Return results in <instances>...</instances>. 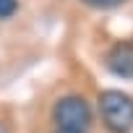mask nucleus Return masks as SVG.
Wrapping results in <instances>:
<instances>
[{
	"label": "nucleus",
	"mask_w": 133,
	"mask_h": 133,
	"mask_svg": "<svg viewBox=\"0 0 133 133\" xmlns=\"http://www.w3.org/2000/svg\"><path fill=\"white\" fill-rule=\"evenodd\" d=\"M55 133H84V130H68V128H57Z\"/></svg>",
	"instance_id": "nucleus-6"
},
{
	"label": "nucleus",
	"mask_w": 133,
	"mask_h": 133,
	"mask_svg": "<svg viewBox=\"0 0 133 133\" xmlns=\"http://www.w3.org/2000/svg\"><path fill=\"white\" fill-rule=\"evenodd\" d=\"M84 5H89V8H99V11H107V8H117V5H123L125 0H81Z\"/></svg>",
	"instance_id": "nucleus-4"
},
{
	"label": "nucleus",
	"mask_w": 133,
	"mask_h": 133,
	"mask_svg": "<svg viewBox=\"0 0 133 133\" xmlns=\"http://www.w3.org/2000/svg\"><path fill=\"white\" fill-rule=\"evenodd\" d=\"M52 117H55V125L57 128H68V130H84L91 125V107L84 97L78 94H65L55 102V110H52Z\"/></svg>",
	"instance_id": "nucleus-2"
},
{
	"label": "nucleus",
	"mask_w": 133,
	"mask_h": 133,
	"mask_svg": "<svg viewBox=\"0 0 133 133\" xmlns=\"http://www.w3.org/2000/svg\"><path fill=\"white\" fill-rule=\"evenodd\" d=\"M104 63H107L110 73H115L117 78L133 81V42H128V39L115 42V44L110 47Z\"/></svg>",
	"instance_id": "nucleus-3"
},
{
	"label": "nucleus",
	"mask_w": 133,
	"mask_h": 133,
	"mask_svg": "<svg viewBox=\"0 0 133 133\" xmlns=\"http://www.w3.org/2000/svg\"><path fill=\"white\" fill-rule=\"evenodd\" d=\"M102 123L110 133H130L133 130V99L120 89H107L97 99Z\"/></svg>",
	"instance_id": "nucleus-1"
},
{
	"label": "nucleus",
	"mask_w": 133,
	"mask_h": 133,
	"mask_svg": "<svg viewBox=\"0 0 133 133\" xmlns=\"http://www.w3.org/2000/svg\"><path fill=\"white\" fill-rule=\"evenodd\" d=\"M18 11V0H0V18H11Z\"/></svg>",
	"instance_id": "nucleus-5"
}]
</instances>
